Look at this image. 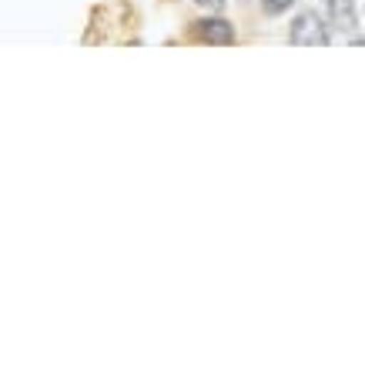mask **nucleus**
<instances>
[{
  "label": "nucleus",
  "mask_w": 365,
  "mask_h": 365,
  "mask_svg": "<svg viewBox=\"0 0 365 365\" xmlns=\"http://www.w3.org/2000/svg\"><path fill=\"white\" fill-rule=\"evenodd\" d=\"M195 4L205 7L208 14H218V11H225V4H228V0H195Z\"/></svg>",
  "instance_id": "nucleus-5"
},
{
  "label": "nucleus",
  "mask_w": 365,
  "mask_h": 365,
  "mask_svg": "<svg viewBox=\"0 0 365 365\" xmlns=\"http://www.w3.org/2000/svg\"><path fill=\"white\" fill-rule=\"evenodd\" d=\"M288 41L295 47H325L329 44V27L322 24V17L315 11H302L299 17L292 21Z\"/></svg>",
  "instance_id": "nucleus-1"
},
{
  "label": "nucleus",
  "mask_w": 365,
  "mask_h": 365,
  "mask_svg": "<svg viewBox=\"0 0 365 365\" xmlns=\"http://www.w3.org/2000/svg\"><path fill=\"white\" fill-rule=\"evenodd\" d=\"M325 11H329V21H332L339 31H355V27H359L352 0H325Z\"/></svg>",
  "instance_id": "nucleus-3"
},
{
  "label": "nucleus",
  "mask_w": 365,
  "mask_h": 365,
  "mask_svg": "<svg viewBox=\"0 0 365 365\" xmlns=\"http://www.w3.org/2000/svg\"><path fill=\"white\" fill-rule=\"evenodd\" d=\"M191 34H195V41H201V44H218V47L235 44V27L225 21V17H205V21H195L191 24Z\"/></svg>",
  "instance_id": "nucleus-2"
},
{
  "label": "nucleus",
  "mask_w": 365,
  "mask_h": 365,
  "mask_svg": "<svg viewBox=\"0 0 365 365\" xmlns=\"http://www.w3.org/2000/svg\"><path fill=\"white\" fill-rule=\"evenodd\" d=\"M292 4H295V0H262V11L272 14V17H278V14H285Z\"/></svg>",
  "instance_id": "nucleus-4"
}]
</instances>
